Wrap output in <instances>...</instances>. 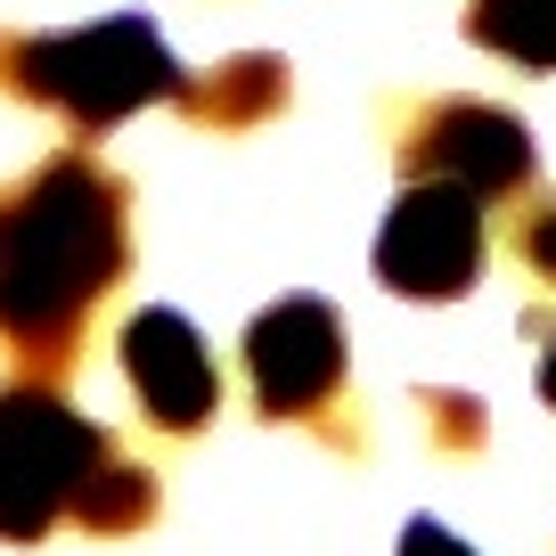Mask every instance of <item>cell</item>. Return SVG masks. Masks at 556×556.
I'll return each instance as SVG.
<instances>
[{
  "instance_id": "1",
  "label": "cell",
  "mask_w": 556,
  "mask_h": 556,
  "mask_svg": "<svg viewBox=\"0 0 556 556\" xmlns=\"http://www.w3.org/2000/svg\"><path fill=\"white\" fill-rule=\"evenodd\" d=\"M131 270V189L90 148H58L0 189V344L66 377L83 328Z\"/></svg>"
},
{
  "instance_id": "2",
  "label": "cell",
  "mask_w": 556,
  "mask_h": 556,
  "mask_svg": "<svg viewBox=\"0 0 556 556\" xmlns=\"http://www.w3.org/2000/svg\"><path fill=\"white\" fill-rule=\"evenodd\" d=\"M180 58L164 50V34L139 9L99 25H74V34H9L0 25V90L9 99L50 106L66 131L99 139L123 115H139L148 99H173L180 90Z\"/></svg>"
},
{
  "instance_id": "3",
  "label": "cell",
  "mask_w": 556,
  "mask_h": 556,
  "mask_svg": "<svg viewBox=\"0 0 556 556\" xmlns=\"http://www.w3.org/2000/svg\"><path fill=\"white\" fill-rule=\"evenodd\" d=\"M115 442H106L99 417H83L58 377H17L0 384V540H50L58 523L83 516L90 483L115 467Z\"/></svg>"
},
{
  "instance_id": "4",
  "label": "cell",
  "mask_w": 556,
  "mask_h": 556,
  "mask_svg": "<svg viewBox=\"0 0 556 556\" xmlns=\"http://www.w3.org/2000/svg\"><path fill=\"white\" fill-rule=\"evenodd\" d=\"M483 262H491L483 197L458 189V180H401L393 213H384V229H377V278H384V295L458 303V295H475Z\"/></svg>"
},
{
  "instance_id": "5",
  "label": "cell",
  "mask_w": 556,
  "mask_h": 556,
  "mask_svg": "<svg viewBox=\"0 0 556 556\" xmlns=\"http://www.w3.org/2000/svg\"><path fill=\"white\" fill-rule=\"evenodd\" d=\"M401 180H458L483 205L532 189V131L491 99H426L401 131Z\"/></svg>"
},
{
  "instance_id": "6",
  "label": "cell",
  "mask_w": 556,
  "mask_h": 556,
  "mask_svg": "<svg viewBox=\"0 0 556 556\" xmlns=\"http://www.w3.org/2000/svg\"><path fill=\"white\" fill-rule=\"evenodd\" d=\"M344 319L328 295H278L245 328V384H254L262 417H328L344 393Z\"/></svg>"
},
{
  "instance_id": "7",
  "label": "cell",
  "mask_w": 556,
  "mask_h": 556,
  "mask_svg": "<svg viewBox=\"0 0 556 556\" xmlns=\"http://www.w3.org/2000/svg\"><path fill=\"white\" fill-rule=\"evenodd\" d=\"M123 377L139 393V417L156 434H197L222 409V368H213L205 336L173 312V303H148V312L123 319Z\"/></svg>"
},
{
  "instance_id": "8",
  "label": "cell",
  "mask_w": 556,
  "mask_h": 556,
  "mask_svg": "<svg viewBox=\"0 0 556 556\" xmlns=\"http://www.w3.org/2000/svg\"><path fill=\"white\" fill-rule=\"evenodd\" d=\"M287 99H295V83H287V58H270V50L222 58L213 74H180V90H173V106L189 123H205V131H254V123L287 115Z\"/></svg>"
},
{
  "instance_id": "9",
  "label": "cell",
  "mask_w": 556,
  "mask_h": 556,
  "mask_svg": "<svg viewBox=\"0 0 556 556\" xmlns=\"http://www.w3.org/2000/svg\"><path fill=\"white\" fill-rule=\"evenodd\" d=\"M467 34L507 66L556 74V0H467Z\"/></svg>"
},
{
  "instance_id": "10",
  "label": "cell",
  "mask_w": 556,
  "mask_h": 556,
  "mask_svg": "<svg viewBox=\"0 0 556 556\" xmlns=\"http://www.w3.org/2000/svg\"><path fill=\"white\" fill-rule=\"evenodd\" d=\"M417 409H426V426H434V442L442 451H483V401H467V393H442V384H426L417 393Z\"/></svg>"
},
{
  "instance_id": "11",
  "label": "cell",
  "mask_w": 556,
  "mask_h": 556,
  "mask_svg": "<svg viewBox=\"0 0 556 556\" xmlns=\"http://www.w3.org/2000/svg\"><path fill=\"white\" fill-rule=\"evenodd\" d=\"M516 254H523V270L540 278V295H556V197H532V205H523Z\"/></svg>"
},
{
  "instance_id": "12",
  "label": "cell",
  "mask_w": 556,
  "mask_h": 556,
  "mask_svg": "<svg viewBox=\"0 0 556 556\" xmlns=\"http://www.w3.org/2000/svg\"><path fill=\"white\" fill-rule=\"evenodd\" d=\"M393 556H475V548L451 532V523H434V516H409V523H401V548H393Z\"/></svg>"
},
{
  "instance_id": "13",
  "label": "cell",
  "mask_w": 556,
  "mask_h": 556,
  "mask_svg": "<svg viewBox=\"0 0 556 556\" xmlns=\"http://www.w3.org/2000/svg\"><path fill=\"white\" fill-rule=\"evenodd\" d=\"M540 401L556 409V336H548V352H540Z\"/></svg>"
}]
</instances>
